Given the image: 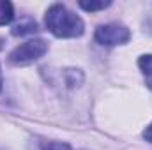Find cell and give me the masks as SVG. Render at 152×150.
Here are the masks:
<instances>
[{"label": "cell", "mask_w": 152, "mask_h": 150, "mask_svg": "<svg viewBox=\"0 0 152 150\" xmlns=\"http://www.w3.org/2000/svg\"><path fill=\"white\" fill-rule=\"evenodd\" d=\"M48 30L62 39H69V37H80L85 30L83 20L69 11L66 5L62 4H53L50 5V9L46 11V20H44Z\"/></svg>", "instance_id": "6da1fadb"}, {"label": "cell", "mask_w": 152, "mask_h": 150, "mask_svg": "<svg viewBox=\"0 0 152 150\" xmlns=\"http://www.w3.org/2000/svg\"><path fill=\"white\" fill-rule=\"evenodd\" d=\"M48 51V42L44 39H28L27 42L16 46L9 53V62L14 66H27L36 62Z\"/></svg>", "instance_id": "7a4b0ae2"}, {"label": "cell", "mask_w": 152, "mask_h": 150, "mask_svg": "<svg viewBox=\"0 0 152 150\" xmlns=\"http://www.w3.org/2000/svg\"><path fill=\"white\" fill-rule=\"evenodd\" d=\"M96 41L103 46H118V44H126L131 39L129 28H126L124 25L118 23H108V25H101L96 30Z\"/></svg>", "instance_id": "3957f363"}, {"label": "cell", "mask_w": 152, "mask_h": 150, "mask_svg": "<svg viewBox=\"0 0 152 150\" xmlns=\"http://www.w3.org/2000/svg\"><path fill=\"white\" fill-rule=\"evenodd\" d=\"M37 30V23L32 20V18H21L12 28H11V34L12 36H27V34H32Z\"/></svg>", "instance_id": "277c9868"}, {"label": "cell", "mask_w": 152, "mask_h": 150, "mask_svg": "<svg viewBox=\"0 0 152 150\" xmlns=\"http://www.w3.org/2000/svg\"><path fill=\"white\" fill-rule=\"evenodd\" d=\"M138 66H140L142 73H143L145 79H147V85L152 88V55H143V57H140Z\"/></svg>", "instance_id": "5b68a950"}, {"label": "cell", "mask_w": 152, "mask_h": 150, "mask_svg": "<svg viewBox=\"0 0 152 150\" xmlns=\"http://www.w3.org/2000/svg\"><path fill=\"white\" fill-rule=\"evenodd\" d=\"M14 18V9L12 4L7 0H0V25H7L11 23Z\"/></svg>", "instance_id": "8992f818"}, {"label": "cell", "mask_w": 152, "mask_h": 150, "mask_svg": "<svg viewBox=\"0 0 152 150\" xmlns=\"http://www.w3.org/2000/svg\"><path fill=\"white\" fill-rule=\"evenodd\" d=\"M112 2H80V7L83 11H88V12H94V11H99V9H106Z\"/></svg>", "instance_id": "52a82bcc"}, {"label": "cell", "mask_w": 152, "mask_h": 150, "mask_svg": "<svg viewBox=\"0 0 152 150\" xmlns=\"http://www.w3.org/2000/svg\"><path fill=\"white\" fill-rule=\"evenodd\" d=\"M42 150H73L69 143H64V141H48Z\"/></svg>", "instance_id": "ba28073f"}, {"label": "cell", "mask_w": 152, "mask_h": 150, "mask_svg": "<svg viewBox=\"0 0 152 150\" xmlns=\"http://www.w3.org/2000/svg\"><path fill=\"white\" fill-rule=\"evenodd\" d=\"M143 138H145L147 141H151V143H152V124L145 129V131H143Z\"/></svg>", "instance_id": "9c48e42d"}, {"label": "cell", "mask_w": 152, "mask_h": 150, "mask_svg": "<svg viewBox=\"0 0 152 150\" xmlns=\"http://www.w3.org/2000/svg\"><path fill=\"white\" fill-rule=\"evenodd\" d=\"M0 90H2V73H0Z\"/></svg>", "instance_id": "30bf717a"}]
</instances>
